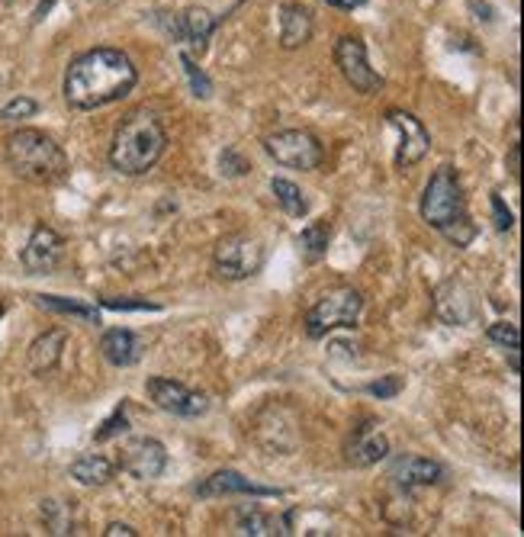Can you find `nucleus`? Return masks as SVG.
<instances>
[{"label": "nucleus", "instance_id": "nucleus-1", "mask_svg": "<svg viewBox=\"0 0 524 537\" xmlns=\"http://www.w3.org/2000/svg\"><path fill=\"white\" fill-rule=\"evenodd\" d=\"M139 71L119 49H91L65 71V100L71 110H100L132 94Z\"/></svg>", "mask_w": 524, "mask_h": 537}, {"label": "nucleus", "instance_id": "nucleus-2", "mask_svg": "<svg viewBox=\"0 0 524 537\" xmlns=\"http://www.w3.org/2000/svg\"><path fill=\"white\" fill-rule=\"evenodd\" d=\"M164 148H168V132H164L161 119L152 110H132L113 136L110 164L119 174L139 177L155 168Z\"/></svg>", "mask_w": 524, "mask_h": 537}, {"label": "nucleus", "instance_id": "nucleus-3", "mask_svg": "<svg viewBox=\"0 0 524 537\" xmlns=\"http://www.w3.org/2000/svg\"><path fill=\"white\" fill-rule=\"evenodd\" d=\"M10 171L29 184L49 187L68 177V155L52 136L39 129H20L7 139Z\"/></svg>", "mask_w": 524, "mask_h": 537}, {"label": "nucleus", "instance_id": "nucleus-4", "mask_svg": "<svg viewBox=\"0 0 524 537\" xmlns=\"http://www.w3.org/2000/svg\"><path fill=\"white\" fill-rule=\"evenodd\" d=\"M463 216H467V197H463L460 177L451 164H444V168L431 174V181L422 193V219L431 229L444 232Z\"/></svg>", "mask_w": 524, "mask_h": 537}, {"label": "nucleus", "instance_id": "nucleus-5", "mask_svg": "<svg viewBox=\"0 0 524 537\" xmlns=\"http://www.w3.org/2000/svg\"><path fill=\"white\" fill-rule=\"evenodd\" d=\"M364 312V296L354 287H335L322 293L306 312V335L309 338H325L335 328H354Z\"/></svg>", "mask_w": 524, "mask_h": 537}, {"label": "nucleus", "instance_id": "nucleus-6", "mask_svg": "<svg viewBox=\"0 0 524 537\" xmlns=\"http://www.w3.org/2000/svg\"><path fill=\"white\" fill-rule=\"evenodd\" d=\"M264 258H267V251L261 238H254L248 232H232L226 238H219L213 248V271L219 280L238 283V280L261 274Z\"/></svg>", "mask_w": 524, "mask_h": 537}, {"label": "nucleus", "instance_id": "nucleus-7", "mask_svg": "<svg viewBox=\"0 0 524 537\" xmlns=\"http://www.w3.org/2000/svg\"><path fill=\"white\" fill-rule=\"evenodd\" d=\"M264 152L293 171H316L325 161V145L309 129H283L277 136H267Z\"/></svg>", "mask_w": 524, "mask_h": 537}, {"label": "nucleus", "instance_id": "nucleus-8", "mask_svg": "<svg viewBox=\"0 0 524 537\" xmlns=\"http://www.w3.org/2000/svg\"><path fill=\"white\" fill-rule=\"evenodd\" d=\"M145 393L161 412L181 415V419H200V415H206V409H209V399L203 393L187 390L184 383L168 380V377H148Z\"/></svg>", "mask_w": 524, "mask_h": 537}, {"label": "nucleus", "instance_id": "nucleus-9", "mask_svg": "<svg viewBox=\"0 0 524 537\" xmlns=\"http://www.w3.org/2000/svg\"><path fill=\"white\" fill-rule=\"evenodd\" d=\"M335 65L341 71V78L348 81L357 94H377L383 87V78L370 68L367 49L357 36H341L335 42Z\"/></svg>", "mask_w": 524, "mask_h": 537}, {"label": "nucleus", "instance_id": "nucleus-10", "mask_svg": "<svg viewBox=\"0 0 524 537\" xmlns=\"http://www.w3.org/2000/svg\"><path fill=\"white\" fill-rule=\"evenodd\" d=\"M386 126H393L399 132V148H396V168H412L418 164L431 148V136L428 129L422 126V119H415L406 110H386Z\"/></svg>", "mask_w": 524, "mask_h": 537}, {"label": "nucleus", "instance_id": "nucleus-11", "mask_svg": "<svg viewBox=\"0 0 524 537\" xmlns=\"http://www.w3.org/2000/svg\"><path fill=\"white\" fill-rule=\"evenodd\" d=\"M119 467H123L132 480H158L168 467V451L158 438H132L126 441L123 454H119Z\"/></svg>", "mask_w": 524, "mask_h": 537}, {"label": "nucleus", "instance_id": "nucleus-12", "mask_svg": "<svg viewBox=\"0 0 524 537\" xmlns=\"http://www.w3.org/2000/svg\"><path fill=\"white\" fill-rule=\"evenodd\" d=\"M20 258H23V267L33 277L52 274L55 267L65 261V238L49 226H36Z\"/></svg>", "mask_w": 524, "mask_h": 537}, {"label": "nucleus", "instance_id": "nucleus-13", "mask_svg": "<svg viewBox=\"0 0 524 537\" xmlns=\"http://www.w3.org/2000/svg\"><path fill=\"white\" fill-rule=\"evenodd\" d=\"M434 312L447 325H470L479 316L476 293L463 280H447L434 290Z\"/></svg>", "mask_w": 524, "mask_h": 537}, {"label": "nucleus", "instance_id": "nucleus-14", "mask_svg": "<svg viewBox=\"0 0 524 537\" xmlns=\"http://www.w3.org/2000/svg\"><path fill=\"white\" fill-rule=\"evenodd\" d=\"M386 454H389V438L383 435L380 425L373 419L357 425L348 438V447H344V460H348V467H357V470L380 464Z\"/></svg>", "mask_w": 524, "mask_h": 537}, {"label": "nucleus", "instance_id": "nucleus-15", "mask_svg": "<svg viewBox=\"0 0 524 537\" xmlns=\"http://www.w3.org/2000/svg\"><path fill=\"white\" fill-rule=\"evenodd\" d=\"M197 496L203 499H216V496H254V499H277L280 489L274 486H261V483H251L248 476L235 473V470H216L213 476L197 486Z\"/></svg>", "mask_w": 524, "mask_h": 537}, {"label": "nucleus", "instance_id": "nucleus-16", "mask_svg": "<svg viewBox=\"0 0 524 537\" xmlns=\"http://www.w3.org/2000/svg\"><path fill=\"white\" fill-rule=\"evenodd\" d=\"M216 26H219V20H216L209 10H203V7H187L184 13H177V17H174V23L168 26V33H171L177 42H187V46L197 52V55H203L209 36L216 33Z\"/></svg>", "mask_w": 524, "mask_h": 537}, {"label": "nucleus", "instance_id": "nucleus-17", "mask_svg": "<svg viewBox=\"0 0 524 537\" xmlns=\"http://www.w3.org/2000/svg\"><path fill=\"white\" fill-rule=\"evenodd\" d=\"M389 480L402 489H418V486H434L444 480V467L434 464L428 457H418V454H406L399 457L393 467H389Z\"/></svg>", "mask_w": 524, "mask_h": 537}, {"label": "nucleus", "instance_id": "nucleus-18", "mask_svg": "<svg viewBox=\"0 0 524 537\" xmlns=\"http://www.w3.org/2000/svg\"><path fill=\"white\" fill-rule=\"evenodd\" d=\"M65 345H68L65 328H49V332H42V335L33 341V345H29V351H26L29 370H33L36 377L52 374V370L62 364Z\"/></svg>", "mask_w": 524, "mask_h": 537}, {"label": "nucleus", "instance_id": "nucleus-19", "mask_svg": "<svg viewBox=\"0 0 524 537\" xmlns=\"http://www.w3.org/2000/svg\"><path fill=\"white\" fill-rule=\"evenodd\" d=\"M100 354L113 367H136L142 361V341L129 328H107L100 338Z\"/></svg>", "mask_w": 524, "mask_h": 537}, {"label": "nucleus", "instance_id": "nucleus-20", "mask_svg": "<svg viewBox=\"0 0 524 537\" xmlns=\"http://www.w3.org/2000/svg\"><path fill=\"white\" fill-rule=\"evenodd\" d=\"M312 39V10L303 4H283L280 7V46L293 52Z\"/></svg>", "mask_w": 524, "mask_h": 537}, {"label": "nucleus", "instance_id": "nucleus-21", "mask_svg": "<svg viewBox=\"0 0 524 537\" xmlns=\"http://www.w3.org/2000/svg\"><path fill=\"white\" fill-rule=\"evenodd\" d=\"M113 473H116V464L103 454H81L71 464V476L81 486H107L113 480Z\"/></svg>", "mask_w": 524, "mask_h": 537}, {"label": "nucleus", "instance_id": "nucleus-22", "mask_svg": "<svg viewBox=\"0 0 524 537\" xmlns=\"http://www.w3.org/2000/svg\"><path fill=\"white\" fill-rule=\"evenodd\" d=\"M328 242H332V222L322 219V222H312L303 232H299V251H303V261L306 264H319L328 251Z\"/></svg>", "mask_w": 524, "mask_h": 537}, {"label": "nucleus", "instance_id": "nucleus-23", "mask_svg": "<svg viewBox=\"0 0 524 537\" xmlns=\"http://www.w3.org/2000/svg\"><path fill=\"white\" fill-rule=\"evenodd\" d=\"M271 190H274V197L280 203V210L293 216V219H303L309 213V200L303 197V190H299L293 181H283V177H274L271 181Z\"/></svg>", "mask_w": 524, "mask_h": 537}, {"label": "nucleus", "instance_id": "nucleus-24", "mask_svg": "<svg viewBox=\"0 0 524 537\" xmlns=\"http://www.w3.org/2000/svg\"><path fill=\"white\" fill-rule=\"evenodd\" d=\"M238 534H251V537H274V534H287V525L277 521L274 515H264L258 509L242 512L238 518Z\"/></svg>", "mask_w": 524, "mask_h": 537}, {"label": "nucleus", "instance_id": "nucleus-25", "mask_svg": "<svg viewBox=\"0 0 524 537\" xmlns=\"http://www.w3.org/2000/svg\"><path fill=\"white\" fill-rule=\"evenodd\" d=\"M36 303L42 309H52V312H65V316H78L91 325H100V309L97 306H87V303H74V300H62V296H36Z\"/></svg>", "mask_w": 524, "mask_h": 537}, {"label": "nucleus", "instance_id": "nucleus-26", "mask_svg": "<svg viewBox=\"0 0 524 537\" xmlns=\"http://www.w3.org/2000/svg\"><path fill=\"white\" fill-rule=\"evenodd\" d=\"M42 518H46L49 534H71V512L62 502H42Z\"/></svg>", "mask_w": 524, "mask_h": 537}, {"label": "nucleus", "instance_id": "nucleus-27", "mask_svg": "<svg viewBox=\"0 0 524 537\" xmlns=\"http://www.w3.org/2000/svg\"><path fill=\"white\" fill-rule=\"evenodd\" d=\"M181 68H184V74L190 78V91H193V97H197V100H209V97H213V84H209V78L197 68V62H193V58H190L187 52L181 55Z\"/></svg>", "mask_w": 524, "mask_h": 537}, {"label": "nucleus", "instance_id": "nucleus-28", "mask_svg": "<svg viewBox=\"0 0 524 537\" xmlns=\"http://www.w3.org/2000/svg\"><path fill=\"white\" fill-rule=\"evenodd\" d=\"M129 431V419H126V402H119L116 412L110 415L107 422H103L97 431H94V441L103 444V441H110V438H119V435H126Z\"/></svg>", "mask_w": 524, "mask_h": 537}, {"label": "nucleus", "instance_id": "nucleus-29", "mask_svg": "<svg viewBox=\"0 0 524 537\" xmlns=\"http://www.w3.org/2000/svg\"><path fill=\"white\" fill-rule=\"evenodd\" d=\"M39 113V103L33 97H13L4 110H0V119L4 123H17V119H29Z\"/></svg>", "mask_w": 524, "mask_h": 537}, {"label": "nucleus", "instance_id": "nucleus-30", "mask_svg": "<svg viewBox=\"0 0 524 537\" xmlns=\"http://www.w3.org/2000/svg\"><path fill=\"white\" fill-rule=\"evenodd\" d=\"M486 335H489V341H496L502 348H521V332L512 322H492L486 328Z\"/></svg>", "mask_w": 524, "mask_h": 537}, {"label": "nucleus", "instance_id": "nucleus-31", "mask_svg": "<svg viewBox=\"0 0 524 537\" xmlns=\"http://www.w3.org/2000/svg\"><path fill=\"white\" fill-rule=\"evenodd\" d=\"M402 386H406V380H402L399 374H389V377H383V380H377V383H370L367 393L377 396V399H393V396L402 393Z\"/></svg>", "mask_w": 524, "mask_h": 537}, {"label": "nucleus", "instance_id": "nucleus-32", "mask_svg": "<svg viewBox=\"0 0 524 537\" xmlns=\"http://www.w3.org/2000/svg\"><path fill=\"white\" fill-rule=\"evenodd\" d=\"M219 164H222V174H229V177H242V174H248V161L242 158V152H238L235 145H229L226 152H222Z\"/></svg>", "mask_w": 524, "mask_h": 537}, {"label": "nucleus", "instance_id": "nucleus-33", "mask_svg": "<svg viewBox=\"0 0 524 537\" xmlns=\"http://www.w3.org/2000/svg\"><path fill=\"white\" fill-rule=\"evenodd\" d=\"M492 216H496V229L499 232H508L515 226V216H512V210L505 206V200L499 197V193H492Z\"/></svg>", "mask_w": 524, "mask_h": 537}, {"label": "nucleus", "instance_id": "nucleus-34", "mask_svg": "<svg viewBox=\"0 0 524 537\" xmlns=\"http://www.w3.org/2000/svg\"><path fill=\"white\" fill-rule=\"evenodd\" d=\"M100 303L107 309H161L158 303H148V300H113V296H103Z\"/></svg>", "mask_w": 524, "mask_h": 537}, {"label": "nucleus", "instance_id": "nucleus-35", "mask_svg": "<svg viewBox=\"0 0 524 537\" xmlns=\"http://www.w3.org/2000/svg\"><path fill=\"white\" fill-rule=\"evenodd\" d=\"M508 171H512L515 181L521 177V145H518V142L512 145V152H508Z\"/></svg>", "mask_w": 524, "mask_h": 537}, {"label": "nucleus", "instance_id": "nucleus-36", "mask_svg": "<svg viewBox=\"0 0 524 537\" xmlns=\"http://www.w3.org/2000/svg\"><path fill=\"white\" fill-rule=\"evenodd\" d=\"M107 537H136L139 531L132 525H119V521H113V525H107V531H103Z\"/></svg>", "mask_w": 524, "mask_h": 537}, {"label": "nucleus", "instance_id": "nucleus-37", "mask_svg": "<svg viewBox=\"0 0 524 537\" xmlns=\"http://www.w3.org/2000/svg\"><path fill=\"white\" fill-rule=\"evenodd\" d=\"M505 351H508V364H512V370L518 374V370H521V361H518V348H505Z\"/></svg>", "mask_w": 524, "mask_h": 537}, {"label": "nucleus", "instance_id": "nucleus-38", "mask_svg": "<svg viewBox=\"0 0 524 537\" xmlns=\"http://www.w3.org/2000/svg\"><path fill=\"white\" fill-rule=\"evenodd\" d=\"M361 4H367V0H348V7H361Z\"/></svg>", "mask_w": 524, "mask_h": 537}, {"label": "nucleus", "instance_id": "nucleus-39", "mask_svg": "<svg viewBox=\"0 0 524 537\" xmlns=\"http://www.w3.org/2000/svg\"><path fill=\"white\" fill-rule=\"evenodd\" d=\"M91 4H110V0H91Z\"/></svg>", "mask_w": 524, "mask_h": 537}, {"label": "nucleus", "instance_id": "nucleus-40", "mask_svg": "<svg viewBox=\"0 0 524 537\" xmlns=\"http://www.w3.org/2000/svg\"><path fill=\"white\" fill-rule=\"evenodd\" d=\"M0 316H4V303H0Z\"/></svg>", "mask_w": 524, "mask_h": 537}]
</instances>
